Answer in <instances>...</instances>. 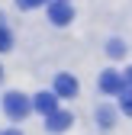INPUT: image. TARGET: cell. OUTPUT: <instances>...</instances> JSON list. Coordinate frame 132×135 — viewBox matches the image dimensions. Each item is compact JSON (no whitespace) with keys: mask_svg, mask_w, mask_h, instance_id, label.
<instances>
[{"mask_svg":"<svg viewBox=\"0 0 132 135\" xmlns=\"http://www.w3.org/2000/svg\"><path fill=\"white\" fill-rule=\"evenodd\" d=\"M10 45H13L10 29H3V26H0V52H10Z\"/></svg>","mask_w":132,"mask_h":135,"instance_id":"obj_9","label":"cell"},{"mask_svg":"<svg viewBox=\"0 0 132 135\" xmlns=\"http://www.w3.org/2000/svg\"><path fill=\"white\" fill-rule=\"evenodd\" d=\"M32 106H36L39 113H45V116H52V113L58 109V97H55V93H39L36 100H32Z\"/></svg>","mask_w":132,"mask_h":135,"instance_id":"obj_6","label":"cell"},{"mask_svg":"<svg viewBox=\"0 0 132 135\" xmlns=\"http://www.w3.org/2000/svg\"><path fill=\"white\" fill-rule=\"evenodd\" d=\"M16 3H20L23 10H32V7H42V3H45V0H16Z\"/></svg>","mask_w":132,"mask_h":135,"instance_id":"obj_10","label":"cell"},{"mask_svg":"<svg viewBox=\"0 0 132 135\" xmlns=\"http://www.w3.org/2000/svg\"><path fill=\"white\" fill-rule=\"evenodd\" d=\"M71 122H74V116L64 113V109H55L52 116H45V129H48V132H64Z\"/></svg>","mask_w":132,"mask_h":135,"instance_id":"obj_4","label":"cell"},{"mask_svg":"<svg viewBox=\"0 0 132 135\" xmlns=\"http://www.w3.org/2000/svg\"><path fill=\"white\" fill-rule=\"evenodd\" d=\"M77 93V80L71 74H58L55 77V97H74Z\"/></svg>","mask_w":132,"mask_h":135,"instance_id":"obj_5","label":"cell"},{"mask_svg":"<svg viewBox=\"0 0 132 135\" xmlns=\"http://www.w3.org/2000/svg\"><path fill=\"white\" fill-rule=\"evenodd\" d=\"M3 135H23V132H16V129H7V132H3Z\"/></svg>","mask_w":132,"mask_h":135,"instance_id":"obj_13","label":"cell"},{"mask_svg":"<svg viewBox=\"0 0 132 135\" xmlns=\"http://www.w3.org/2000/svg\"><path fill=\"white\" fill-rule=\"evenodd\" d=\"M29 106H32V103H29L23 93H16V90L3 97V113L10 116V119H23V116L29 113Z\"/></svg>","mask_w":132,"mask_h":135,"instance_id":"obj_1","label":"cell"},{"mask_svg":"<svg viewBox=\"0 0 132 135\" xmlns=\"http://www.w3.org/2000/svg\"><path fill=\"white\" fill-rule=\"evenodd\" d=\"M100 90H103V93H122V90H126L122 74H116V71H103V74H100Z\"/></svg>","mask_w":132,"mask_h":135,"instance_id":"obj_3","label":"cell"},{"mask_svg":"<svg viewBox=\"0 0 132 135\" xmlns=\"http://www.w3.org/2000/svg\"><path fill=\"white\" fill-rule=\"evenodd\" d=\"M119 97H122V100H119V106H122V113H126V116H132V90H122Z\"/></svg>","mask_w":132,"mask_h":135,"instance_id":"obj_8","label":"cell"},{"mask_svg":"<svg viewBox=\"0 0 132 135\" xmlns=\"http://www.w3.org/2000/svg\"><path fill=\"white\" fill-rule=\"evenodd\" d=\"M100 122H103V126H113V113H110V109H106V106H103V109H100Z\"/></svg>","mask_w":132,"mask_h":135,"instance_id":"obj_11","label":"cell"},{"mask_svg":"<svg viewBox=\"0 0 132 135\" xmlns=\"http://www.w3.org/2000/svg\"><path fill=\"white\" fill-rule=\"evenodd\" d=\"M106 55H110V58H122V55H126V45H122L119 39H113V42L106 45Z\"/></svg>","mask_w":132,"mask_h":135,"instance_id":"obj_7","label":"cell"},{"mask_svg":"<svg viewBox=\"0 0 132 135\" xmlns=\"http://www.w3.org/2000/svg\"><path fill=\"white\" fill-rule=\"evenodd\" d=\"M0 80H3V68H0Z\"/></svg>","mask_w":132,"mask_h":135,"instance_id":"obj_14","label":"cell"},{"mask_svg":"<svg viewBox=\"0 0 132 135\" xmlns=\"http://www.w3.org/2000/svg\"><path fill=\"white\" fill-rule=\"evenodd\" d=\"M48 20H52L55 26H68V23L74 20V10H71V3H68V0H55V3L48 7Z\"/></svg>","mask_w":132,"mask_h":135,"instance_id":"obj_2","label":"cell"},{"mask_svg":"<svg viewBox=\"0 0 132 135\" xmlns=\"http://www.w3.org/2000/svg\"><path fill=\"white\" fill-rule=\"evenodd\" d=\"M126 84H129V90H132V68H129V71H126V77H122Z\"/></svg>","mask_w":132,"mask_h":135,"instance_id":"obj_12","label":"cell"}]
</instances>
